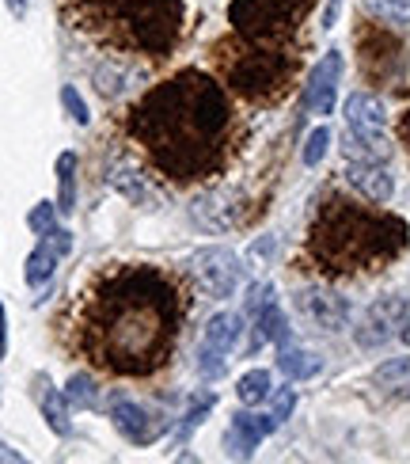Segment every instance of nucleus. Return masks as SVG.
<instances>
[{
    "label": "nucleus",
    "mask_w": 410,
    "mask_h": 464,
    "mask_svg": "<svg viewBox=\"0 0 410 464\" xmlns=\"http://www.w3.org/2000/svg\"><path fill=\"white\" fill-rule=\"evenodd\" d=\"M236 396L243 408H259V403H266L273 396V377L266 370H251L236 381Z\"/></svg>",
    "instance_id": "nucleus-24"
},
{
    "label": "nucleus",
    "mask_w": 410,
    "mask_h": 464,
    "mask_svg": "<svg viewBox=\"0 0 410 464\" xmlns=\"http://www.w3.org/2000/svg\"><path fill=\"white\" fill-rule=\"evenodd\" d=\"M126 133L171 183H202L236 152V107L209 72L183 69L129 107Z\"/></svg>",
    "instance_id": "nucleus-2"
},
{
    "label": "nucleus",
    "mask_w": 410,
    "mask_h": 464,
    "mask_svg": "<svg viewBox=\"0 0 410 464\" xmlns=\"http://www.w3.org/2000/svg\"><path fill=\"white\" fill-rule=\"evenodd\" d=\"M278 370L289 377V381H308V377H316L323 370V358H316L311 351H300V346H281V354H278Z\"/></svg>",
    "instance_id": "nucleus-20"
},
{
    "label": "nucleus",
    "mask_w": 410,
    "mask_h": 464,
    "mask_svg": "<svg viewBox=\"0 0 410 464\" xmlns=\"http://www.w3.org/2000/svg\"><path fill=\"white\" fill-rule=\"evenodd\" d=\"M346 179H349V187H354L358 195H365L368 202H377V206L396 195V179H392V171L384 168V160H373V157L349 160Z\"/></svg>",
    "instance_id": "nucleus-15"
},
{
    "label": "nucleus",
    "mask_w": 410,
    "mask_h": 464,
    "mask_svg": "<svg viewBox=\"0 0 410 464\" xmlns=\"http://www.w3.org/2000/svg\"><path fill=\"white\" fill-rule=\"evenodd\" d=\"M107 183H110V190H119L122 198H129L133 206H141V209H156V206H160V190L152 187V179L145 176V168H137V164L110 168Z\"/></svg>",
    "instance_id": "nucleus-17"
},
{
    "label": "nucleus",
    "mask_w": 410,
    "mask_h": 464,
    "mask_svg": "<svg viewBox=\"0 0 410 464\" xmlns=\"http://www.w3.org/2000/svg\"><path fill=\"white\" fill-rule=\"evenodd\" d=\"M270 297H273L270 285H255V289H251V297H247V313H259V308H266Z\"/></svg>",
    "instance_id": "nucleus-34"
},
{
    "label": "nucleus",
    "mask_w": 410,
    "mask_h": 464,
    "mask_svg": "<svg viewBox=\"0 0 410 464\" xmlns=\"http://www.w3.org/2000/svg\"><path fill=\"white\" fill-rule=\"evenodd\" d=\"M110 422H114V430H119L126 441H133V446H152V441L167 430V419H160L152 408H145V403H133V400H114Z\"/></svg>",
    "instance_id": "nucleus-13"
},
{
    "label": "nucleus",
    "mask_w": 410,
    "mask_h": 464,
    "mask_svg": "<svg viewBox=\"0 0 410 464\" xmlns=\"http://www.w3.org/2000/svg\"><path fill=\"white\" fill-rule=\"evenodd\" d=\"M410 244V228L387 209L358 206L354 198L327 195L308 228V259L323 275H365L396 263Z\"/></svg>",
    "instance_id": "nucleus-3"
},
{
    "label": "nucleus",
    "mask_w": 410,
    "mask_h": 464,
    "mask_svg": "<svg viewBox=\"0 0 410 464\" xmlns=\"http://www.w3.org/2000/svg\"><path fill=\"white\" fill-rule=\"evenodd\" d=\"M373 384L387 396H410V358H392L377 365Z\"/></svg>",
    "instance_id": "nucleus-22"
},
{
    "label": "nucleus",
    "mask_w": 410,
    "mask_h": 464,
    "mask_svg": "<svg viewBox=\"0 0 410 464\" xmlns=\"http://www.w3.org/2000/svg\"><path fill=\"white\" fill-rule=\"evenodd\" d=\"M38 411H43V419H46V427L57 434V438H69L72 434V419H69V396L65 392H57L53 384L46 381V377H38Z\"/></svg>",
    "instance_id": "nucleus-19"
},
{
    "label": "nucleus",
    "mask_w": 410,
    "mask_h": 464,
    "mask_svg": "<svg viewBox=\"0 0 410 464\" xmlns=\"http://www.w3.org/2000/svg\"><path fill=\"white\" fill-rule=\"evenodd\" d=\"M396 133H399V141H403V149H406V157H410V111L399 119V126H396Z\"/></svg>",
    "instance_id": "nucleus-35"
},
{
    "label": "nucleus",
    "mask_w": 410,
    "mask_h": 464,
    "mask_svg": "<svg viewBox=\"0 0 410 464\" xmlns=\"http://www.w3.org/2000/svg\"><path fill=\"white\" fill-rule=\"evenodd\" d=\"M406 316H410V301L403 294L373 301L365 308V316L358 320V327H354L358 346H365V351H377V346H384L387 339H396L403 332Z\"/></svg>",
    "instance_id": "nucleus-9"
},
{
    "label": "nucleus",
    "mask_w": 410,
    "mask_h": 464,
    "mask_svg": "<svg viewBox=\"0 0 410 464\" xmlns=\"http://www.w3.org/2000/svg\"><path fill=\"white\" fill-rule=\"evenodd\" d=\"M194 275L213 301H224L243 285V259L228 247H202L194 256Z\"/></svg>",
    "instance_id": "nucleus-8"
},
{
    "label": "nucleus",
    "mask_w": 410,
    "mask_h": 464,
    "mask_svg": "<svg viewBox=\"0 0 410 464\" xmlns=\"http://www.w3.org/2000/svg\"><path fill=\"white\" fill-rule=\"evenodd\" d=\"M342 114H346V126H349V145H346L349 160H361V157L384 160L387 152H392V145H387V111L380 103V95L354 92L346 100Z\"/></svg>",
    "instance_id": "nucleus-7"
},
{
    "label": "nucleus",
    "mask_w": 410,
    "mask_h": 464,
    "mask_svg": "<svg viewBox=\"0 0 410 464\" xmlns=\"http://www.w3.org/2000/svg\"><path fill=\"white\" fill-rule=\"evenodd\" d=\"M57 214H62V209H57V202H38L31 214H27V225H31V232H38V237H46V232L57 225Z\"/></svg>",
    "instance_id": "nucleus-29"
},
{
    "label": "nucleus",
    "mask_w": 410,
    "mask_h": 464,
    "mask_svg": "<svg viewBox=\"0 0 410 464\" xmlns=\"http://www.w3.org/2000/svg\"><path fill=\"white\" fill-rule=\"evenodd\" d=\"M5 343H8V324H5V304H0V358H5Z\"/></svg>",
    "instance_id": "nucleus-37"
},
{
    "label": "nucleus",
    "mask_w": 410,
    "mask_h": 464,
    "mask_svg": "<svg viewBox=\"0 0 410 464\" xmlns=\"http://www.w3.org/2000/svg\"><path fill=\"white\" fill-rule=\"evenodd\" d=\"M316 0H232L228 24L232 34L259 46H289V38L300 31L308 8Z\"/></svg>",
    "instance_id": "nucleus-6"
},
{
    "label": "nucleus",
    "mask_w": 410,
    "mask_h": 464,
    "mask_svg": "<svg viewBox=\"0 0 410 464\" xmlns=\"http://www.w3.org/2000/svg\"><path fill=\"white\" fill-rule=\"evenodd\" d=\"M327 145H330V130L327 126H316L308 133V145H304V164L316 168L323 157H327Z\"/></svg>",
    "instance_id": "nucleus-30"
},
{
    "label": "nucleus",
    "mask_w": 410,
    "mask_h": 464,
    "mask_svg": "<svg viewBox=\"0 0 410 464\" xmlns=\"http://www.w3.org/2000/svg\"><path fill=\"white\" fill-rule=\"evenodd\" d=\"M278 427H281V422L273 419V415L240 411L236 419H232V430H228V450H232V453H240V457H247V453L255 450L266 434H273Z\"/></svg>",
    "instance_id": "nucleus-18"
},
{
    "label": "nucleus",
    "mask_w": 410,
    "mask_h": 464,
    "mask_svg": "<svg viewBox=\"0 0 410 464\" xmlns=\"http://www.w3.org/2000/svg\"><path fill=\"white\" fill-rule=\"evenodd\" d=\"M190 218L198 228L205 232H228V228H236L240 225V195L236 190H213V195H202V198H194L190 206Z\"/></svg>",
    "instance_id": "nucleus-14"
},
{
    "label": "nucleus",
    "mask_w": 410,
    "mask_h": 464,
    "mask_svg": "<svg viewBox=\"0 0 410 464\" xmlns=\"http://www.w3.org/2000/svg\"><path fill=\"white\" fill-rule=\"evenodd\" d=\"M361 43V69L365 76H392L396 65H399V46L396 38H387V31L380 27H368L358 34Z\"/></svg>",
    "instance_id": "nucleus-16"
},
{
    "label": "nucleus",
    "mask_w": 410,
    "mask_h": 464,
    "mask_svg": "<svg viewBox=\"0 0 410 464\" xmlns=\"http://www.w3.org/2000/svg\"><path fill=\"white\" fill-rule=\"evenodd\" d=\"M399 339L410 346V316H406V324H403V332H399Z\"/></svg>",
    "instance_id": "nucleus-39"
},
{
    "label": "nucleus",
    "mask_w": 410,
    "mask_h": 464,
    "mask_svg": "<svg viewBox=\"0 0 410 464\" xmlns=\"http://www.w3.org/2000/svg\"><path fill=\"white\" fill-rule=\"evenodd\" d=\"M297 65L300 57L289 46H259L243 38L217 46V69L224 84L247 103H278L297 81Z\"/></svg>",
    "instance_id": "nucleus-5"
},
{
    "label": "nucleus",
    "mask_w": 410,
    "mask_h": 464,
    "mask_svg": "<svg viewBox=\"0 0 410 464\" xmlns=\"http://www.w3.org/2000/svg\"><path fill=\"white\" fill-rule=\"evenodd\" d=\"M8 5V12L15 15V19H24V12H27V0H5Z\"/></svg>",
    "instance_id": "nucleus-36"
},
{
    "label": "nucleus",
    "mask_w": 410,
    "mask_h": 464,
    "mask_svg": "<svg viewBox=\"0 0 410 464\" xmlns=\"http://www.w3.org/2000/svg\"><path fill=\"white\" fill-rule=\"evenodd\" d=\"M292 403H297V392H292V389H281L278 396H273V419L285 422V419L292 415Z\"/></svg>",
    "instance_id": "nucleus-32"
},
{
    "label": "nucleus",
    "mask_w": 410,
    "mask_h": 464,
    "mask_svg": "<svg viewBox=\"0 0 410 464\" xmlns=\"http://www.w3.org/2000/svg\"><path fill=\"white\" fill-rule=\"evenodd\" d=\"M57 209L72 214L76 209V152L57 157Z\"/></svg>",
    "instance_id": "nucleus-25"
},
{
    "label": "nucleus",
    "mask_w": 410,
    "mask_h": 464,
    "mask_svg": "<svg viewBox=\"0 0 410 464\" xmlns=\"http://www.w3.org/2000/svg\"><path fill=\"white\" fill-rule=\"evenodd\" d=\"M57 251H53V244L50 240H43L38 244L31 256H27V263H24V278H27V285L31 289H43L50 278H53V270H57Z\"/></svg>",
    "instance_id": "nucleus-21"
},
{
    "label": "nucleus",
    "mask_w": 410,
    "mask_h": 464,
    "mask_svg": "<svg viewBox=\"0 0 410 464\" xmlns=\"http://www.w3.org/2000/svg\"><path fill=\"white\" fill-rule=\"evenodd\" d=\"M91 81H95V88H100L103 100H119V95L129 88L133 72H129V65H126V62H119V57H110V62H103L100 69H95Z\"/></svg>",
    "instance_id": "nucleus-23"
},
{
    "label": "nucleus",
    "mask_w": 410,
    "mask_h": 464,
    "mask_svg": "<svg viewBox=\"0 0 410 464\" xmlns=\"http://www.w3.org/2000/svg\"><path fill=\"white\" fill-rule=\"evenodd\" d=\"M76 31L110 50L167 57L183 34V0H65Z\"/></svg>",
    "instance_id": "nucleus-4"
},
{
    "label": "nucleus",
    "mask_w": 410,
    "mask_h": 464,
    "mask_svg": "<svg viewBox=\"0 0 410 464\" xmlns=\"http://www.w3.org/2000/svg\"><path fill=\"white\" fill-rule=\"evenodd\" d=\"M65 396H69V403H76V408H88V411L100 408V384H95L88 373H76V377H69V384H65Z\"/></svg>",
    "instance_id": "nucleus-28"
},
{
    "label": "nucleus",
    "mask_w": 410,
    "mask_h": 464,
    "mask_svg": "<svg viewBox=\"0 0 410 464\" xmlns=\"http://www.w3.org/2000/svg\"><path fill=\"white\" fill-rule=\"evenodd\" d=\"M365 12L380 19V24L406 27L410 24V0H365Z\"/></svg>",
    "instance_id": "nucleus-27"
},
{
    "label": "nucleus",
    "mask_w": 410,
    "mask_h": 464,
    "mask_svg": "<svg viewBox=\"0 0 410 464\" xmlns=\"http://www.w3.org/2000/svg\"><path fill=\"white\" fill-rule=\"evenodd\" d=\"M243 335V316L240 313H217L205 324V339L198 351V373L205 381H217L224 373V358L232 354V346Z\"/></svg>",
    "instance_id": "nucleus-10"
},
{
    "label": "nucleus",
    "mask_w": 410,
    "mask_h": 464,
    "mask_svg": "<svg viewBox=\"0 0 410 464\" xmlns=\"http://www.w3.org/2000/svg\"><path fill=\"white\" fill-rule=\"evenodd\" d=\"M292 308L319 332H342L349 324V304L346 297H338L335 289H323V285H308V289H297L292 297Z\"/></svg>",
    "instance_id": "nucleus-11"
},
{
    "label": "nucleus",
    "mask_w": 410,
    "mask_h": 464,
    "mask_svg": "<svg viewBox=\"0 0 410 464\" xmlns=\"http://www.w3.org/2000/svg\"><path fill=\"white\" fill-rule=\"evenodd\" d=\"M255 316H259V320H255V327H259V343H278V346L289 343V320H285V313L278 308V301H270L266 308H259Z\"/></svg>",
    "instance_id": "nucleus-26"
},
{
    "label": "nucleus",
    "mask_w": 410,
    "mask_h": 464,
    "mask_svg": "<svg viewBox=\"0 0 410 464\" xmlns=\"http://www.w3.org/2000/svg\"><path fill=\"white\" fill-rule=\"evenodd\" d=\"M62 107L69 111V119H72L76 126H88V122H91V114H88V103L81 100V92H76L72 84H65V88H62Z\"/></svg>",
    "instance_id": "nucleus-31"
},
{
    "label": "nucleus",
    "mask_w": 410,
    "mask_h": 464,
    "mask_svg": "<svg viewBox=\"0 0 410 464\" xmlns=\"http://www.w3.org/2000/svg\"><path fill=\"white\" fill-rule=\"evenodd\" d=\"M186 308L179 275L156 263H114L81 294L72 343L110 377H152L179 346Z\"/></svg>",
    "instance_id": "nucleus-1"
},
{
    "label": "nucleus",
    "mask_w": 410,
    "mask_h": 464,
    "mask_svg": "<svg viewBox=\"0 0 410 464\" xmlns=\"http://www.w3.org/2000/svg\"><path fill=\"white\" fill-rule=\"evenodd\" d=\"M0 460H24V457H19V453H12L8 446H0Z\"/></svg>",
    "instance_id": "nucleus-38"
},
{
    "label": "nucleus",
    "mask_w": 410,
    "mask_h": 464,
    "mask_svg": "<svg viewBox=\"0 0 410 464\" xmlns=\"http://www.w3.org/2000/svg\"><path fill=\"white\" fill-rule=\"evenodd\" d=\"M338 81H342V53H338V50H327L319 62H316V69L308 72L304 111L327 119V114L335 111V100H338Z\"/></svg>",
    "instance_id": "nucleus-12"
},
{
    "label": "nucleus",
    "mask_w": 410,
    "mask_h": 464,
    "mask_svg": "<svg viewBox=\"0 0 410 464\" xmlns=\"http://www.w3.org/2000/svg\"><path fill=\"white\" fill-rule=\"evenodd\" d=\"M43 240H50V244H53V251H57V256H69V251H72V237H69L65 228H57V225L46 232Z\"/></svg>",
    "instance_id": "nucleus-33"
}]
</instances>
